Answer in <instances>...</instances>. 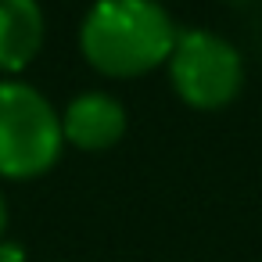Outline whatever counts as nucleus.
Here are the masks:
<instances>
[{
  "label": "nucleus",
  "mask_w": 262,
  "mask_h": 262,
  "mask_svg": "<svg viewBox=\"0 0 262 262\" xmlns=\"http://www.w3.org/2000/svg\"><path fill=\"white\" fill-rule=\"evenodd\" d=\"M176 36L158 0H97L79 26V51L97 72L133 79L169 61Z\"/></svg>",
  "instance_id": "1"
},
{
  "label": "nucleus",
  "mask_w": 262,
  "mask_h": 262,
  "mask_svg": "<svg viewBox=\"0 0 262 262\" xmlns=\"http://www.w3.org/2000/svg\"><path fill=\"white\" fill-rule=\"evenodd\" d=\"M61 119L26 83H0V176L33 180L61 155Z\"/></svg>",
  "instance_id": "2"
},
{
  "label": "nucleus",
  "mask_w": 262,
  "mask_h": 262,
  "mask_svg": "<svg viewBox=\"0 0 262 262\" xmlns=\"http://www.w3.org/2000/svg\"><path fill=\"white\" fill-rule=\"evenodd\" d=\"M43 43V11L36 0H0V72H22Z\"/></svg>",
  "instance_id": "5"
},
{
  "label": "nucleus",
  "mask_w": 262,
  "mask_h": 262,
  "mask_svg": "<svg viewBox=\"0 0 262 262\" xmlns=\"http://www.w3.org/2000/svg\"><path fill=\"white\" fill-rule=\"evenodd\" d=\"M126 133V112L112 94L86 90L61 112V137L79 151H108Z\"/></svg>",
  "instance_id": "4"
},
{
  "label": "nucleus",
  "mask_w": 262,
  "mask_h": 262,
  "mask_svg": "<svg viewBox=\"0 0 262 262\" xmlns=\"http://www.w3.org/2000/svg\"><path fill=\"white\" fill-rule=\"evenodd\" d=\"M4 226H8V205H4V198H0V237H4Z\"/></svg>",
  "instance_id": "6"
},
{
  "label": "nucleus",
  "mask_w": 262,
  "mask_h": 262,
  "mask_svg": "<svg viewBox=\"0 0 262 262\" xmlns=\"http://www.w3.org/2000/svg\"><path fill=\"white\" fill-rule=\"evenodd\" d=\"M169 79L183 104L215 112L230 104L244 86V61L237 47L215 33L187 29L169 54Z\"/></svg>",
  "instance_id": "3"
}]
</instances>
